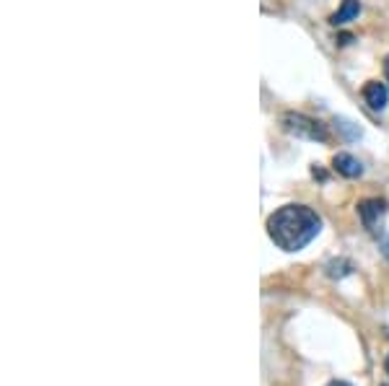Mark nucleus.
I'll list each match as a JSON object with an SVG mask.
<instances>
[{
  "mask_svg": "<svg viewBox=\"0 0 389 386\" xmlns=\"http://www.w3.org/2000/svg\"><path fill=\"white\" fill-rule=\"evenodd\" d=\"M322 231V218L306 205H286L268 218V236L283 251H298Z\"/></svg>",
  "mask_w": 389,
  "mask_h": 386,
  "instance_id": "obj_1",
  "label": "nucleus"
},
{
  "mask_svg": "<svg viewBox=\"0 0 389 386\" xmlns=\"http://www.w3.org/2000/svg\"><path fill=\"white\" fill-rule=\"evenodd\" d=\"M280 122H283V130H286L288 135L304 137V140H319V143L327 140V127L319 120H314V117H306V114L298 112H286Z\"/></svg>",
  "mask_w": 389,
  "mask_h": 386,
  "instance_id": "obj_2",
  "label": "nucleus"
},
{
  "mask_svg": "<svg viewBox=\"0 0 389 386\" xmlns=\"http://www.w3.org/2000/svg\"><path fill=\"white\" fill-rule=\"evenodd\" d=\"M387 200L381 198H369V200H361L358 202V215H361V221L369 231H379L381 228V221L387 218Z\"/></svg>",
  "mask_w": 389,
  "mask_h": 386,
  "instance_id": "obj_3",
  "label": "nucleus"
},
{
  "mask_svg": "<svg viewBox=\"0 0 389 386\" xmlns=\"http://www.w3.org/2000/svg\"><path fill=\"white\" fill-rule=\"evenodd\" d=\"M364 99L374 112H381V109H387V104H389V91L384 83H379V81H369L364 86Z\"/></svg>",
  "mask_w": 389,
  "mask_h": 386,
  "instance_id": "obj_4",
  "label": "nucleus"
},
{
  "mask_svg": "<svg viewBox=\"0 0 389 386\" xmlns=\"http://www.w3.org/2000/svg\"><path fill=\"white\" fill-rule=\"evenodd\" d=\"M332 166H335V172L343 174V177H348V179H358V177L364 174V166H361V161H358L355 156H350V153H335V158H332Z\"/></svg>",
  "mask_w": 389,
  "mask_h": 386,
  "instance_id": "obj_5",
  "label": "nucleus"
},
{
  "mask_svg": "<svg viewBox=\"0 0 389 386\" xmlns=\"http://www.w3.org/2000/svg\"><path fill=\"white\" fill-rule=\"evenodd\" d=\"M358 13H361V3H358V0H343V6L338 8V13H332L330 16V24L343 26V24H348V21L358 18Z\"/></svg>",
  "mask_w": 389,
  "mask_h": 386,
  "instance_id": "obj_6",
  "label": "nucleus"
},
{
  "mask_svg": "<svg viewBox=\"0 0 389 386\" xmlns=\"http://www.w3.org/2000/svg\"><path fill=\"white\" fill-rule=\"evenodd\" d=\"M350 273H353V265L348 259H332L330 265H327V275L335 277V280H340V277H345Z\"/></svg>",
  "mask_w": 389,
  "mask_h": 386,
  "instance_id": "obj_7",
  "label": "nucleus"
},
{
  "mask_svg": "<svg viewBox=\"0 0 389 386\" xmlns=\"http://www.w3.org/2000/svg\"><path fill=\"white\" fill-rule=\"evenodd\" d=\"M335 125H338V130L348 137V140H358V137H361V127L353 125V122L343 120V117H335Z\"/></svg>",
  "mask_w": 389,
  "mask_h": 386,
  "instance_id": "obj_8",
  "label": "nucleus"
},
{
  "mask_svg": "<svg viewBox=\"0 0 389 386\" xmlns=\"http://www.w3.org/2000/svg\"><path fill=\"white\" fill-rule=\"evenodd\" d=\"M350 42H353V36H350V34H340L338 44H350Z\"/></svg>",
  "mask_w": 389,
  "mask_h": 386,
  "instance_id": "obj_9",
  "label": "nucleus"
},
{
  "mask_svg": "<svg viewBox=\"0 0 389 386\" xmlns=\"http://www.w3.org/2000/svg\"><path fill=\"white\" fill-rule=\"evenodd\" d=\"M327 386H353V384H348V381H330Z\"/></svg>",
  "mask_w": 389,
  "mask_h": 386,
  "instance_id": "obj_10",
  "label": "nucleus"
},
{
  "mask_svg": "<svg viewBox=\"0 0 389 386\" xmlns=\"http://www.w3.org/2000/svg\"><path fill=\"white\" fill-rule=\"evenodd\" d=\"M384 76H387V81H389V55H387V60H384Z\"/></svg>",
  "mask_w": 389,
  "mask_h": 386,
  "instance_id": "obj_11",
  "label": "nucleus"
},
{
  "mask_svg": "<svg viewBox=\"0 0 389 386\" xmlns=\"http://www.w3.org/2000/svg\"><path fill=\"white\" fill-rule=\"evenodd\" d=\"M381 247H384V254L389 257V239H384V244H381Z\"/></svg>",
  "mask_w": 389,
  "mask_h": 386,
  "instance_id": "obj_12",
  "label": "nucleus"
},
{
  "mask_svg": "<svg viewBox=\"0 0 389 386\" xmlns=\"http://www.w3.org/2000/svg\"><path fill=\"white\" fill-rule=\"evenodd\" d=\"M384 366H387V373H389V355H387V363H384Z\"/></svg>",
  "mask_w": 389,
  "mask_h": 386,
  "instance_id": "obj_13",
  "label": "nucleus"
},
{
  "mask_svg": "<svg viewBox=\"0 0 389 386\" xmlns=\"http://www.w3.org/2000/svg\"><path fill=\"white\" fill-rule=\"evenodd\" d=\"M387 386H389V384H387Z\"/></svg>",
  "mask_w": 389,
  "mask_h": 386,
  "instance_id": "obj_14",
  "label": "nucleus"
}]
</instances>
